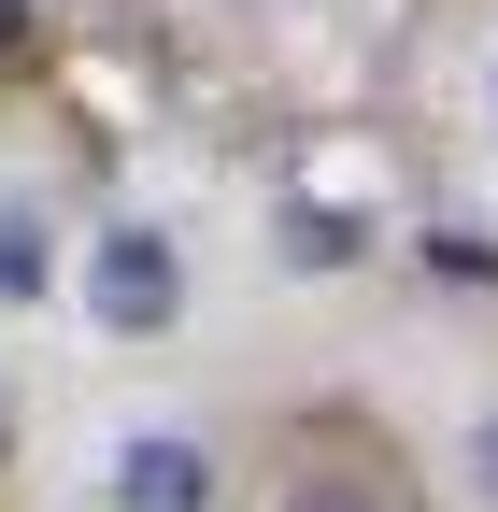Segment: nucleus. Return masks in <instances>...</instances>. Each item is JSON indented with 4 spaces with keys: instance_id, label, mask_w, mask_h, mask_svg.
<instances>
[{
    "instance_id": "f257e3e1",
    "label": "nucleus",
    "mask_w": 498,
    "mask_h": 512,
    "mask_svg": "<svg viewBox=\"0 0 498 512\" xmlns=\"http://www.w3.org/2000/svg\"><path fill=\"white\" fill-rule=\"evenodd\" d=\"M86 313L114 342H157L171 313H185V242L157 228V214H114L100 242H86Z\"/></svg>"
},
{
    "instance_id": "f03ea898",
    "label": "nucleus",
    "mask_w": 498,
    "mask_h": 512,
    "mask_svg": "<svg viewBox=\"0 0 498 512\" xmlns=\"http://www.w3.org/2000/svg\"><path fill=\"white\" fill-rule=\"evenodd\" d=\"M271 512H399V456L370 427H299L271 470Z\"/></svg>"
},
{
    "instance_id": "7ed1b4c3",
    "label": "nucleus",
    "mask_w": 498,
    "mask_h": 512,
    "mask_svg": "<svg viewBox=\"0 0 498 512\" xmlns=\"http://www.w3.org/2000/svg\"><path fill=\"white\" fill-rule=\"evenodd\" d=\"M114 512H214L228 470H214V441H185V427H129L114 441V470H100Z\"/></svg>"
},
{
    "instance_id": "20e7f679",
    "label": "nucleus",
    "mask_w": 498,
    "mask_h": 512,
    "mask_svg": "<svg viewBox=\"0 0 498 512\" xmlns=\"http://www.w3.org/2000/svg\"><path fill=\"white\" fill-rule=\"evenodd\" d=\"M43 285H57V228L29 200H0V299H43Z\"/></svg>"
},
{
    "instance_id": "39448f33",
    "label": "nucleus",
    "mask_w": 498,
    "mask_h": 512,
    "mask_svg": "<svg viewBox=\"0 0 498 512\" xmlns=\"http://www.w3.org/2000/svg\"><path fill=\"white\" fill-rule=\"evenodd\" d=\"M285 256H299V271H328V256H356V228H342V214H285Z\"/></svg>"
},
{
    "instance_id": "423d86ee",
    "label": "nucleus",
    "mask_w": 498,
    "mask_h": 512,
    "mask_svg": "<svg viewBox=\"0 0 498 512\" xmlns=\"http://www.w3.org/2000/svg\"><path fill=\"white\" fill-rule=\"evenodd\" d=\"M470 498L498 512V413H470Z\"/></svg>"
},
{
    "instance_id": "0eeeda50",
    "label": "nucleus",
    "mask_w": 498,
    "mask_h": 512,
    "mask_svg": "<svg viewBox=\"0 0 498 512\" xmlns=\"http://www.w3.org/2000/svg\"><path fill=\"white\" fill-rule=\"evenodd\" d=\"M15 57H29V0H0V72H15Z\"/></svg>"
},
{
    "instance_id": "6e6552de",
    "label": "nucleus",
    "mask_w": 498,
    "mask_h": 512,
    "mask_svg": "<svg viewBox=\"0 0 498 512\" xmlns=\"http://www.w3.org/2000/svg\"><path fill=\"white\" fill-rule=\"evenodd\" d=\"M484 114H498V86H484Z\"/></svg>"
}]
</instances>
